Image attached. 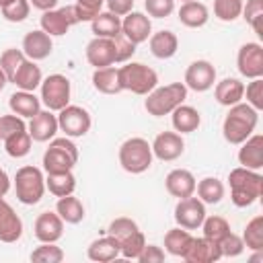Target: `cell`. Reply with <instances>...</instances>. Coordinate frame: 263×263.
Instances as JSON below:
<instances>
[{
  "mask_svg": "<svg viewBox=\"0 0 263 263\" xmlns=\"http://www.w3.org/2000/svg\"><path fill=\"white\" fill-rule=\"evenodd\" d=\"M220 251H222V257H238L242 251H245V242L238 234H234L232 230L218 242Z\"/></svg>",
  "mask_w": 263,
  "mask_h": 263,
  "instance_id": "cell-48",
  "label": "cell"
},
{
  "mask_svg": "<svg viewBox=\"0 0 263 263\" xmlns=\"http://www.w3.org/2000/svg\"><path fill=\"white\" fill-rule=\"evenodd\" d=\"M41 80H43V76H41V68H39L33 60L27 58V60L21 64V68L14 72V76H12L10 82H14L21 90H29V92H33L37 86H41Z\"/></svg>",
  "mask_w": 263,
  "mask_h": 263,
  "instance_id": "cell-29",
  "label": "cell"
},
{
  "mask_svg": "<svg viewBox=\"0 0 263 263\" xmlns=\"http://www.w3.org/2000/svg\"><path fill=\"white\" fill-rule=\"evenodd\" d=\"M236 68L245 78H263V47L261 43H245L236 55Z\"/></svg>",
  "mask_w": 263,
  "mask_h": 263,
  "instance_id": "cell-13",
  "label": "cell"
},
{
  "mask_svg": "<svg viewBox=\"0 0 263 263\" xmlns=\"http://www.w3.org/2000/svg\"><path fill=\"white\" fill-rule=\"evenodd\" d=\"M164 185H166V191L173 197L183 199V197H189V195L195 193V185L197 183H195V177H193L191 171H187V168H173L166 175Z\"/></svg>",
  "mask_w": 263,
  "mask_h": 263,
  "instance_id": "cell-23",
  "label": "cell"
},
{
  "mask_svg": "<svg viewBox=\"0 0 263 263\" xmlns=\"http://www.w3.org/2000/svg\"><path fill=\"white\" fill-rule=\"evenodd\" d=\"M214 97H216V101L220 105L232 107V105H236V103L242 101V97H245V84L238 78H224V80H220L216 84Z\"/></svg>",
  "mask_w": 263,
  "mask_h": 263,
  "instance_id": "cell-26",
  "label": "cell"
},
{
  "mask_svg": "<svg viewBox=\"0 0 263 263\" xmlns=\"http://www.w3.org/2000/svg\"><path fill=\"white\" fill-rule=\"evenodd\" d=\"M86 60L95 68H107L115 64V43L107 37H95L86 45Z\"/></svg>",
  "mask_w": 263,
  "mask_h": 263,
  "instance_id": "cell-18",
  "label": "cell"
},
{
  "mask_svg": "<svg viewBox=\"0 0 263 263\" xmlns=\"http://www.w3.org/2000/svg\"><path fill=\"white\" fill-rule=\"evenodd\" d=\"M257 123H259V111L240 101V103L232 105L230 111L224 117V123H222L224 140L228 144H236L238 146L255 132Z\"/></svg>",
  "mask_w": 263,
  "mask_h": 263,
  "instance_id": "cell-1",
  "label": "cell"
},
{
  "mask_svg": "<svg viewBox=\"0 0 263 263\" xmlns=\"http://www.w3.org/2000/svg\"><path fill=\"white\" fill-rule=\"evenodd\" d=\"M144 8L148 16L164 18L175 10V0H144Z\"/></svg>",
  "mask_w": 263,
  "mask_h": 263,
  "instance_id": "cell-50",
  "label": "cell"
},
{
  "mask_svg": "<svg viewBox=\"0 0 263 263\" xmlns=\"http://www.w3.org/2000/svg\"><path fill=\"white\" fill-rule=\"evenodd\" d=\"M242 242L251 251H263V216H255L249 220L245 232H242Z\"/></svg>",
  "mask_w": 263,
  "mask_h": 263,
  "instance_id": "cell-39",
  "label": "cell"
},
{
  "mask_svg": "<svg viewBox=\"0 0 263 263\" xmlns=\"http://www.w3.org/2000/svg\"><path fill=\"white\" fill-rule=\"evenodd\" d=\"M148 99L144 101V109L152 117H162L173 113L183 101L187 99V86L183 82H171L164 86H156L146 95Z\"/></svg>",
  "mask_w": 263,
  "mask_h": 263,
  "instance_id": "cell-3",
  "label": "cell"
},
{
  "mask_svg": "<svg viewBox=\"0 0 263 263\" xmlns=\"http://www.w3.org/2000/svg\"><path fill=\"white\" fill-rule=\"evenodd\" d=\"M150 146H152V154L164 162L177 160L185 150V142L177 132H160Z\"/></svg>",
  "mask_w": 263,
  "mask_h": 263,
  "instance_id": "cell-15",
  "label": "cell"
},
{
  "mask_svg": "<svg viewBox=\"0 0 263 263\" xmlns=\"http://www.w3.org/2000/svg\"><path fill=\"white\" fill-rule=\"evenodd\" d=\"M51 49H53L51 37H49L43 29L29 31V33L23 37V53H25L29 60H33V62H39V60L49 58Z\"/></svg>",
  "mask_w": 263,
  "mask_h": 263,
  "instance_id": "cell-19",
  "label": "cell"
},
{
  "mask_svg": "<svg viewBox=\"0 0 263 263\" xmlns=\"http://www.w3.org/2000/svg\"><path fill=\"white\" fill-rule=\"evenodd\" d=\"M210 18V12H208V6L197 2V0H189V2H183L181 8H179V21L189 27V29H199L208 23Z\"/></svg>",
  "mask_w": 263,
  "mask_h": 263,
  "instance_id": "cell-31",
  "label": "cell"
},
{
  "mask_svg": "<svg viewBox=\"0 0 263 263\" xmlns=\"http://www.w3.org/2000/svg\"><path fill=\"white\" fill-rule=\"evenodd\" d=\"M238 162L245 168L251 171H261L263 168V136L261 134H251L238 150Z\"/></svg>",
  "mask_w": 263,
  "mask_h": 263,
  "instance_id": "cell-22",
  "label": "cell"
},
{
  "mask_svg": "<svg viewBox=\"0 0 263 263\" xmlns=\"http://www.w3.org/2000/svg\"><path fill=\"white\" fill-rule=\"evenodd\" d=\"M175 222L185 230H197L205 218V203L199 197H183L175 205Z\"/></svg>",
  "mask_w": 263,
  "mask_h": 263,
  "instance_id": "cell-12",
  "label": "cell"
},
{
  "mask_svg": "<svg viewBox=\"0 0 263 263\" xmlns=\"http://www.w3.org/2000/svg\"><path fill=\"white\" fill-rule=\"evenodd\" d=\"M138 261L140 263H160V261H164V251L160 247H156V245H148L146 242L142 253H140V257H138Z\"/></svg>",
  "mask_w": 263,
  "mask_h": 263,
  "instance_id": "cell-52",
  "label": "cell"
},
{
  "mask_svg": "<svg viewBox=\"0 0 263 263\" xmlns=\"http://www.w3.org/2000/svg\"><path fill=\"white\" fill-rule=\"evenodd\" d=\"M228 183H230V199L236 208L253 205L263 193V177L259 171L236 166L230 171Z\"/></svg>",
  "mask_w": 263,
  "mask_h": 263,
  "instance_id": "cell-2",
  "label": "cell"
},
{
  "mask_svg": "<svg viewBox=\"0 0 263 263\" xmlns=\"http://www.w3.org/2000/svg\"><path fill=\"white\" fill-rule=\"evenodd\" d=\"M171 121H173V127H175L177 134H191V132H195V129L199 127L201 115H199V111H197L195 107H191V105H179V107L173 111Z\"/></svg>",
  "mask_w": 263,
  "mask_h": 263,
  "instance_id": "cell-30",
  "label": "cell"
},
{
  "mask_svg": "<svg viewBox=\"0 0 263 263\" xmlns=\"http://www.w3.org/2000/svg\"><path fill=\"white\" fill-rule=\"evenodd\" d=\"M242 0H214V14L224 23H232L242 12Z\"/></svg>",
  "mask_w": 263,
  "mask_h": 263,
  "instance_id": "cell-42",
  "label": "cell"
},
{
  "mask_svg": "<svg viewBox=\"0 0 263 263\" xmlns=\"http://www.w3.org/2000/svg\"><path fill=\"white\" fill-rule=\"evenodd\" d=\"M107 10L113 12L115 16H125L134 8V0H105Z\"/></svg>",
  "mask_w": 263,
  "mask_h": 263,
  "instance_id": "cell-53",
  "label": "cell"
},
{
  "mask_svg": "<svg viewBox=\"0 0 263 263\" xmlns=\"http://www.w3.org/2000/svg\"><path fill=\"white\" fill-rule=\"evenodd\" d=\"M41 29L49 35V37H62L68 33V29L72 25L78 23V16H76V10H74V4L70 6H64V8H51V10H45L41 14Z\"/></svg>",
  "mask_w": 263,
  "mask_h": 263,
  "instance_id": "cell-11",
  "label": "cell"
},
{
  "mask_svg": "<svg viewBox=\"0 0 263 263\" xmlns=\"http://www.w3.org/2000/svg\"><path fill=\"white\" fill-rule=\"evenodd\" d=\"M88 259L90 261H99V263H107V261H113L119 257V240L111 234L103 236V238H97L88 245V251H86Z\"/></svg>",
  "mask_w": 263,
  "mask_h": 263,
  "instance_id": "cell-28",
  "label": "cell"
},
{
  "mask_svg": "<svg viewBox=\"0 0 263 263\" xmlns=\"http://www.w3.org/2000/svg\"><path fill=\"white\" fill-rule=\"evenodd\" d=\"M183 2H189V0H183Z\"/></svg>",
  "mask_w": 263,
  "mask_h": 263,
  "instance_id": "cell-58",
  "label": "cell"
},
{
  "mask_svg": "<svg viewBox=\"0 0 263 263\" xmlns=\"http://www.w3.org/2000/svg\"><path fill=\"white\" fill-rule=\"evenodd\" d=\"M10 189V177L6 175L4 168H0V195H6Z\"/></svg>",
  "mask_w": 263,
  "mask_h": 263,
  "instance_id": "cell-55",
  "label": "cell"
},
{
  "mask_svg": "<svg viewBox=\"0 0 263 263\" xmlns=\"http://www.w3.org/2000/svg\"><path fill=\"white\" fill-rule=\"evenodd\" d=\"M35 236L41 242H55L64 234V220L58 212H41L35 220Z\"/></svg>",
  "mask_w": 263,
  "mask_h": 263,
  "instance_id": "cell-20",
  "label": "cell"
},
{
  "mask_svg": "<svg viewBox=\"0 0 263 263\" xmlns=\"http://www.w3.org/2000/svg\"><path fill=\"white\" fill-rule=\"evenodd\" d=\"M113 43H115V64L127 62L136 53V43H132L123 33H119L117 37H113Z\"/></svg>",
  "mask_w": 263,
  "mask_h": 263,
  "instance_id": "cell-49",
  "label": "cell"
},
{
  "mask_svg": "<svg viewBox=\"0 0 263 263\" xmlns=\"http://www.w3.org/2000/svg\"><path fill=\"white\" fill-rule=\"evenodd\" d=\"M29 12H31L29 0H12V2H8L6 6H2V16H4L6 21H10V23H21V21H25V18L29 16Z\"/></svg>",
  "mask_w": 263,
  "mask_h": 263,
  "instance_id": "cell-45",
  "label": "cell"
},
{
  "mask_svg": "<svg viewBox=\"0 0 263 263\" xmlns=\"http://www.w3.org/2000/svg\"><path fill=\"white\" fill-rule=\"evenodd\" d=\"M195 191H197V197L203 203L214 205V203H220L222 197H224V183L216 177H205L195 185Z\"/></svg>",
  "mask_w": 263,
  "mask_h": 263,
  "instance_id": "cell-37",
  "label": "cell"
},
{
  "mask_svg": "<svg viewBox=\"0 0 263 263\" xmlns=\"http://www.w3.org/2000/svg\"><path fill=\"white\" fill-rule=\"evenodd\" d=\"M121 90H132L134 95H148L158 86V74L142 64V62H127L125 66L117 68Z\"/></svg>",
  "mask_w": 263,
  "mask_h": 263,
  "instance_id": "cell-5",
  "label": "cell"
},
{
  "mask_svg": "<svg viewBox=\"0 0 263 263\" xmlns=\"http://www.w3.org/2000/svg\"><path fill=\"white\" fill-rule=\"evenodd\" d=\"M31 261H37V263H60V261H64V251L55 242H41L31 253Z\"/></svg>",
  "mask_w": 263,
  "mask_h": 263,
  "instance_id": "cell-43",
  "label": "cell"
},
{
  "mask_svg": "<svg viewBox=\"0 0 263 263\" xmlns=\"http://www.w3.org/2000/svg\"><path fill=\"white\" fill-rule=\"evenodd\" d=\"M55 212H58V216H60L66 224H78V222L84 220V205H82V201H80L78 197H74L72 193L58 199Z\"/></svg>",
  "mask_w": 263,
  "mask_h": 263,
  "instance_id": "cell-35",
  "label": "cell"
},
{
  "mask_svg": "<svg viewBox=\"0 0 263 263\" xmlns=\"http://www.w3.org/2000/svg\"><path fill=\"white\" fill-rule=\"evenodd\" d=\"M31 142L33 140H31L29 132L27 129H21V132H16V134H12V136H8L4 140L6 154L12 156V158H23V156H27L31 152Z\"/></svg>",
  "mask_w": 263,
  "mask_h": 263,
  "instance_id": "cell-38",
  "label": "cell"
},
{
  "mask_svg": "<svg viewBox=\"0 0 263 263\" xmlns=\"http://www.w3.org/2000/svg\"><path fill=\"white\" fill-rule=\"evenodd\" d=\"M8 2H12V0H0V8H2V6H6Z\"/></svg>",
  "mask_w": 263,
  "mask_h": 263,
  "instance_id": "cell-57",
  "label": "cell"
},
{
  "mask_svg": "<svg viewBox=\"0 0 263 263\" xmlns=\"http://www.w3.org/2000/svg\"><path fill=\"white\" fill-rule=\"evenodd\" d=\"M105 0H76L74 4V10H76V16H78V23H84V21H92L101 8H103Z\"/></svg>",
  "mask_w": 263,
  "mask_h": 263,
  "instance_id": "cell-46",
  "label": "cell"
},
{
  "mask_svg": "<svg viewBox=\"0 0 263 263\" xmlns=\"http://www.w3.org/2000/svg\"><path fill=\"white\" fill-rule=\"evenodd\" d=\"M25 60H27V55L23 53V49H14V47L6 49V51L0 55V68H2V72L6 74L8 82L12 80L14 72L21 68V64H23Z\"/></svg>",
  "mask_w": 263,
  "mask_h": 263,
  "instance_id": "cell-44",
  "label": "cell"
},
{
  "mask_svg": "<svg viewBox=\"0 0 263 263\" xmlns=\"http://www.w3.org/2000/svg\"><path fill=\"white\" fill-rule=\"evenodd\" d=\"M121 33L136 45L148 41V37L152 35V23H150V16H146L144 12H127L121 21Z\"/></svg>",
  "mask_w": 263,
  "mask_h": 263,
  "instance_id": "cell-16",
  "label": "cell"
},
{
  "mask_svg": "<svg viewBox=\"0 0 263 263\" xmlns=\"http://www.w3.org/2000/svg\"><path fill=\"white\" fill-rule=\"evenodd\" d=\"M14 191H16V199L25 205H35L41 201L43 193H45V177L41 173V168L27 164L21 166L14 175Z\"/></svg>",
  "mask_w": 263,
  "mask_h": 263,
  "instance_id": "cell-7",
  "label": "cell"
},
{
  "mask_svg": "<svg viewBox=\"0 0 263 263\" xmlns=\"http://www.w3.org/2000/svg\"><path fill=\"white\" fill-rule=\"evenodd\" d=\"M58 127L68 136V138H82L90 129V113L78 105H66L64 109L58 111Z\"/></svg>",
  "mask_w": 263,
  "mask_h": 263,
  "instance_id": "cell-10",
  "label": "cell"
},
{
  "mask_svg": "<svg viewBox=\"0 0 263 263\" xmlns=\"http://www.w3.org/2000/svg\"><path fill=\"white\" fill-rule=\"evenodd\" d=\"M8 107L18 117H33L37 111H41V99L35 97V92L29 90H16L8 99Z\"/></svg>",
  "mask_w": 263,
  "mask_h": 263,
  "instance_id": "cell-27",
  "label": "cell"
},
{
  "mask_svg": "<svg viewBox=\"0 0 263 263\" xmlns=\"http://www.w3.org/2000/svg\"><path fill=\"white\" fill-rule=\"evenodd\" d=\"M247 105L261 111L263 109V78H251V82L245 86Z\"/></svg>",
  "mask_w": 263,
  "mask_h": 263,
  "instance_id": "cell-47",
  "label": "cell"
},
{
  "mask_svg": "<svg viewBox=\"0 0 263 263\" xmlns=\"http://www.w3.org/2000/svg\"><path fill=\"white\" fill-rule=\"evenodd\" d=\"M92 86L99 92H103V95H117V92H121L117 68H113V66L95 68V72H92Z\"/></svg>",
  "mask_w": 263,
  "mask_h": 263,
  "instance_id": "cell-32",
  "label": "cell"
},
{
  "mask_svg": "<svg viewBox=\"0 0 263 263\" xmlns=\"http://www.w3.org/2000/svg\"><path fill=\"white\" fill-rule=\"evenodd\" d=\"M45 187L49 189L51 195L64 197V195L74 193V189H76V177L72 175V171L47 173V177H45Z\"/></svg>",
  "mask_w": 263,
  "mask_h": 263,
  "instance_id": "cell-36",
  "label": "cell"
},
{
  "mask_svg": "<svg viewBox=\"0 0 263 263\" xmlns=\"http://www.w3.org/2000/svg\"><path fill=\"white\" fill-rule=\"evenodd\" d=\"M58 129H60L58 127V115H53V111H49V109L37 111L31 117L29 125H27V132H29L31 140H35V142H47V140H51Z\"/></svg>",
  "mask_w": 263,
  "mask_h": 263,
  "instance_id": "cell-17",
  "label": "cell"
},
{
  "mask_svg": "<svg viewBox=\"0 0 263 263\" xmlns=\"http://www.w3.org/2000/svg\"><path fill=\"white\" fill-rule=\"evenodd\" d=\"M150 41V51H152V55L154 58H158V60H168V58H173L175 53H177V49H179V39H177V35L173 33V31H168V29H162V31H158V33H152L150 37H148Z\"/></svg>",
  "mask_w": 263,
  "mask_h": 263,
  "instance_id": "cell-25",
  "label": "cell"
},
{
  "mask_svg": "<svg viewBox=\"0 0 263 263\" xmlns=\"http://www.w3.org/2000/svg\"><path fill=\"white\" fill-rule=\"evenodd\" d=\"M109 234L119 240V255L125 259H138L146 245V236L140 230V226L125 216L115 218L109 224Z\"/></svg>",
  "mask_w": 263,
  "mask_h": 263,
  "instance_id": "cell-4",
  "label": "cell"
},
{
  "mask_svg": "<svg viewBox=\"0 0 263 263\" xmlns=\"http://www.w3.org/2000/svg\"><path fill=\"white\" fill-rule=\"evenodd\" d=\"M21 234H23V220L10 208V203H6L4 195H0V240L16 242Z\"/></svg>",
  "mask_w": 263,
  "mask_h": 263,
  "instance_id": "cell-21",
  "label": "cell"
},
{
  "mask_svg": "<svg viewBox=\"0 0 263 263\" xmlns=\"http://www.w3.org/2000/svg\"><path fill=\"white\" fill-rule=\"evenodd\" d=\"M242 18L253 27V31L263 37V0H247V4H242Z\"/></svg>",
  "mask_w": 263,
  "mask_h": 263,
  "instance_id": "cell-41",
  "label": "cell"
},
{
  "mask_svg": "<svg viewBox=\"0 0 263 263\" xmlns=\"http://www.w3.org/2000/svg\"><path fill=\"white\" fill-rule=\"evenodd\" d=\"M183 259L187 263H214V261L222 259V251H220L218 242L201 236V238H193V242Z\"/></svg>",
  "mask_w": 263,
  "mask_h": 263,
  "instance_id": "cell-24",
  "label": "cell"
},
{
  "mask_svg": "<svg viewBox=\"0 0 263 263\" xmlns=\"http://www.w3.org/2000/svg\"><path fill=\"white\" fill-rule=\"evenodd\" d=\"M21 129H27L23 117H18V115H14V113L0 117V140H6L8 136H12V134H16V132H21Z\"/></svg>",
  "mask_w": 263,
  "mask_h": 263,
  "instance_id": "cell-51",
  "label": "cell"
},
{
  "mask_svg": "<svg viewBox=\"0 0 263 263\" xmlns=\"http://www.w3.org/2000/svg\"><path fill=\"white\" fill-rule=\"evenodd\" d=\"M90 29L95 33V37H107V39H113L121 33V18L115 16L113 12L109 10H101L92 21H90Z\"/></svg>",
  "mask_w": 263,
  "mask_h": 263,
  "instance_id": "cell-34",
  "label": "cell"
},
{
  "mask_svg": "<svg viewBox=\"0 0 263 263\" xmlns=\"http://www.w3.org/2000/svg\"><path fill=\"white\" fill-rule=\"evenodd\" d=\"M201 228H203V236L214 242H220L230 232V224L222 216H205L201 222Z\"/></svg>",
  "mask_w": 263,
  "mask_h": 263,
  "instance_id": "cell-40",
  "label": "cell"
},
{
  "mask_svg": "<svg viewBox=\"0 0 263 263\" xmlns=\"http://www.w3.org/2000/svg\"><path fill=\"white\" fill-rule=\"evenodd\" d=\"M29 4L33 6V8H37V10H51V8H55L58 6V0H29Z\"/></svg>",
  "mask_w": 263,
  "mask_h": 263,
  "instance_id": "cell-54",
  "label": "cell"
},
{
  "mask_svg": "<svg viewBox=\"0 0 263 263\" xmlns=\"http://www.w3.org/2000/svg\"><path fill=\"white\" fill-rule=\"evenodd\" d=\"M152 146L144 138H129L119 146V164L125 173L140 175L152 166Z\"/></svg>",
  "mask_w": 263,
  "mask_h": 263,
  "instance_id": "cell-6",
  "label": "cell"
},
{
  "mask_svg": "<svg viewBox=\"0 0 263 263\" xmlns=\"http://www.w3.org/2000/svg\"><path fill=\"white\" fill-rule=\"evenodd\" d=\"M191 242H193L191 232L185 230V228H181V226L171 228V230L164 234V249H166V253L173 255V257H181V259H183L185 253L189 251Z\"/></svg>",
  "mask_w": 263,
  "mask_h": 263,
  "instance_id": "cell-33",
  "label": "cell"
},
{
  "mask_svg": "<svg viewBox=\"0 0 263 263\" xmlns=\"http://www.w3.org/2000/svg\"><path fill=\"white\" fill-rule=\"evenodd\" d=\"M216 82V68L208 60H195L189 64L185 72V86L195 92H205Z\"/></svg>",
  "mask_w": 263,
  "mask_h": 263,
  "instance_id": "cell-14",
  "label": "cell"
},
{
  "mask_svg": "<svg viewBox=\"0 0 263 263\" xmlns=\"http://www.w3.org/2000/svg\"><path fill=\"white\" fill-rule=\"evenodd\" d=\"M6 82H8V78H6V74L2 72V68H0V90L6 86Z\"/></svg>",
  "mask_w": 263,
  "mask_h": 263,
  "instance_id": "cell-56",
  "label": "cell"
},
{
  "mask_svg": "<svg viewBox=\"0 0 263 263\" xmlns=\"http://www.w3.org/2000/svg\"><path fill=\"white\" fill-rule=\"evenodd\" d=\"M78 162V148L76 144L66 138H51L49 148L43 154V168L45 173H62L72 171Z\"/></svg>",
  "mask_w": 263,
  "mask_h": 263,
  "instance_id": "cell-8",
  "label": "cell"
},
{
  "mask_svg": "<svg viewBox=\"0 0 263 263\" xmlns=\"http://www.w3.org/2000/svg\"><path fill=\"white\" fill-rule=\"evenodd\" d=\"M41 103L49 111H60L70 105V80L64 74H49L41 80Z\"/></svg>",
  "mask_w": 263,
  "mask_h": 263,
  "instance_id": "cell-9",
  "label": "cell"
}]
</instances>
